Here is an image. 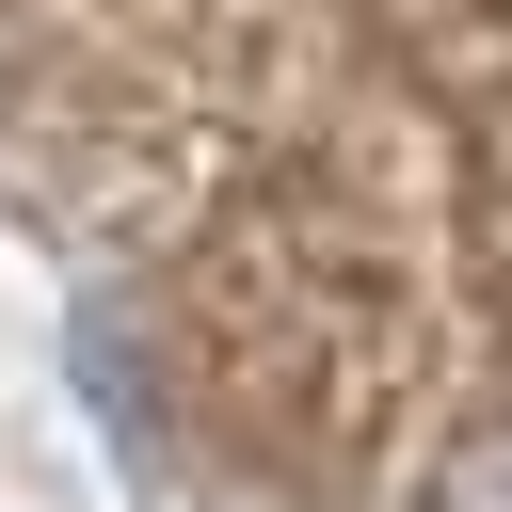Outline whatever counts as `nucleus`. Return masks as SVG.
<instances>
[{
  "instance_id": "f257e3e1",
  "label": "nucleus",
  "mask_w": 512,
  "mask_h": 512,
  "mask_svg": "<svg viewBox=\"0 0 512 512\" xmlns=\"http://www.w3.org/2000/svg\"><path fill=\"white\" fill-rule=\"evenodd\" d=\"M416 512H512V416H496V432H464V448L432 464V496H416Z\"/></svg>"
}]
</instances>
